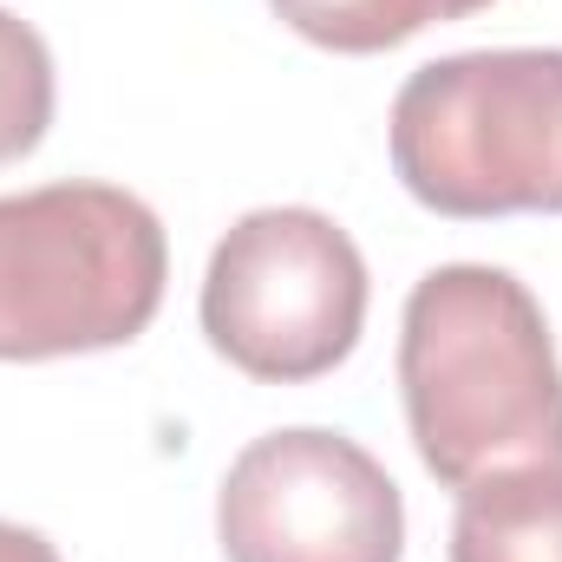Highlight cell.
<instances>
[{"label": "cell", "mask_w": 562, "mask_h": 562, "mask_svg": "<svg viewBox=\"0 0 562 562\" xmlns=\"http://www.w3.org/2000/svg\"><path fill=\"white\" fill-rule=\"evenodd\" d=\"M216 537L229 562H400L406 504L367 445L288 425L229 464Z\"/></svg>", "instance_id": "cell-5"}, {"label": "cell", "mask_w": 562, "mask_h": 562, "mask_svg": "<svg viewBox=\"0 0 562 562\" xmlns=\"http://www.w3.org/2000/svg\"><path fill=\"white\" fill-rule=\"evenodd\" d=\"M281 20L327 53H386L431 20H464L491 0H269Z\"/></svg>", "instance_id": "cell-7"}, {"label": "cell", "mask_w": 562, "mask_h": 562, "mask_svg": "<svg viewBox=\"0 0 562 562\" xmlns=\"http://www.w3.org/2000/svg\"><path fill=\"white\" fill-rule=\"evenodd\" d=\"M0 562H59V550L40 530H20V524L0 517Z\"/></svg>", "instance_id": "cell-9"}, {"label": "cell", "mask_w": 562, "mask_h": 562, "mask_svg": "<svg viewBox=\"0 0 562 562\" xmlns=\"http://www.w3.org/2000/svg\"><path fill=\"white\" fill-rule=\"evenodd\" d=\"M170 243L119 183H46L0 196V360L125 347L164 307Z\"/></svg>", "instance_id": "cell-3"}, {"label": "cell", "mask_w": 562, "mask_h": 562, "mask_svg": "<svg viewBox=\"0 0 562 562\" xmlns=\"http://www.w3.org/2000/svg\"><path fill=\"white\" fill-rule=\"evenodd\" d=\"M400 393L425 471L451 491L491 471H562V360L510 269L445 262L413 288Z\"/></svg>", "instance_id": "cell-1"}, {"label": "cell", "mask_w": 562, "mask_h": 562, "mask_svg": "<svg viewBox=\"0 0 562 562\" xmlns=\"http://www.w3.org/2000/svg\"><path fill=\"white\" fill-rule=\"evenodd\" d=\"M451 562H562V471H491L458 491Z\"/></svg>", "instance_id": "cell-6"}, {"label": "cell", "mask_w": 562, "mask_h": 562, "mask_svg": "<svg viewBox=\"0 0 562 562\" xmlns=\"http://www.w3.org/2000/svg\"><path fill=\"white\" fill-rule=\"evenodd\" d=\"M53 125V53L46 40L0 7V164L26 157Z\"/></svg>", "instance_id": "cell-8"}, {"label": "cell", "mask_w": 562, "mask_h": 562, "mask_svg": "<svg viewBox=\"0 0 562 562\" xmlns=\"http://www.w3.org/2000/svg\"><path fill=\"white\" fill-rule=\"evenodd\" d=\"M367 327V262L353 236L301 203L249 210L210 256L203 334L210 347L269 386L334 373Z\"/></svg>", "instance_id": "cell-4"}, {"label": "cell", "mask_w": 562, "mask_h": 562, "mask_svg": "<svg viewBox=\"0 0 562 562\" xmlns=\"http://www.w3.org/2000/svg\"><path fill=\"white\" fill-rule=\"evenodd\" d=\"M386 138L400 183L438 216H562V46L431 59L400 86Z\"/></svg>", "instance_id": "cell-2"}]
</instances>
